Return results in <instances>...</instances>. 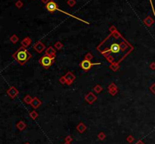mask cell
<instances>
[{"label": "cell", "instance_id": "1", "mask_svg": "<svg viewBox=\"0 0 155 144\" xmlns=\"http://www.w3.org/2000/svg\"><path fill=\"white\" fill-rule=\"evenodd\" d=\"M32 56L30 55V53H29V51L27 49L23 47L20 48L14 54V59L18 61L20 64H22V65L24 64Z\"/></svg>", "mask_w": 155, "mask_h": 144}, {"label": "cell", "instance_id": "2", "mask_svg": "<svg viewBox=\"0 0 155 144\" xmlns=\"http://www.w3.org/2000/svg\"><path fill=\"white\" fill-rule=\"evenodd\" d=\"M54 60H55V57H51L49 55H45L42 57H41V59L39 60V62L42 66L47 69L51 66V64H53Z\"/></svg>", "mask_w": 155, "mask_h": 144}, {"label": "cell", "instance_id": "3", "mask_svg": "<svg viewBox=\"0 0 155 144\" xmlns=\"http://www.w3.org/2000/svg\"><path fill=\"white\" fill-rule=\"evenodd\" d=\"M100 64V63H98V64H92V63L88 60H84L81 62V64H80V66L81 68L85 70V71H87L89 70V69H91V67L94 65H98Z\"/></svg>", "mask_w": 155, "mask_h": 144}, {"label": "cell", "instance_id": "4", "mask_svg": "<svg viewBox=\"0 0 155 144\" xmlns=\"http://www.w3.org/2000/svg\"><path fill=\"white\" fill-rule=\"evenodd\" d=\"M58 7V5L54 1H50L48 2L46 5V9L51 12V13H52L54 11H55V9H56V8Z\"/></svg>", "mask_w": 155, "mask_h": 144}, {"label": "cell", "instance_id": "5", "mask_svg": "<svg viewBox=\"0 0 155 144\" xmlns=\"http://www.w3.org/2000/svg\"><path fill=\"white\" fill-rule=\"evenodd\" d=\"M110 51H111V52H113V53H118V52H119L120 51V46L118 44H116V43H114V44H112V45L110 46Z\"/></svg>", "mask_w": 155, "mask_h": 144}, {"label": "cell", "instance_id": "6", "mask_svg": "<svg viewBox=\"0 0 155 144\" xmlns=\"http://www.w3.org/2000/svg\"><path fill=\"white\" fill-rule=\"evenodd\" d=\"M150 2H151V7H152V9H153L154 14V15H155V12H154V6H153V4H152V1H151V0H150Z\"/></svg>", "mask_w": 155, "mask_h": 144}]
</instances>
